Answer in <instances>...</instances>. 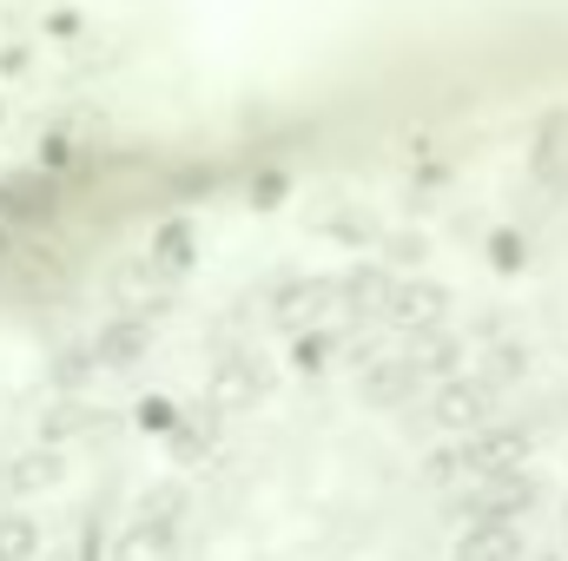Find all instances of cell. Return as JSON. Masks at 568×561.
I'll return each instance as SVG.
<instances>
[{
	"instance_id": "cell-1",
	"label": "cell",
	"mask_w": 568,
	"mask_h": 561,
	"mask_svg": "<svg viewBox=\"0 0 568 561\" xmlns=\"http://www.w3.org/2000/svg\"><path fill=\"white\" fill-rule=\"evenodd\" d=\"M33 555H40V522L7 509L0 516V561H33Z\"/></svg>"
}]
</instances>
